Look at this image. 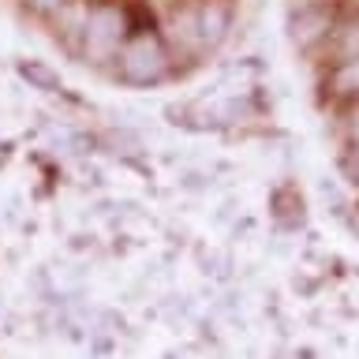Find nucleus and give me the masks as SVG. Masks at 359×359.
<instances>
[{
    "label": "nucleus",
    "mask_w": 359,
    "mask_h": 359,
    "mask_svg": "<svg viewBox=\"0 0 359 359\" xmlns=\"http://www.w3.org/2000/svg\"><path fill=\"white\" fill-rule=\"evenodd\" d=\"M128 38H131L128 11L120 4H112V0H97V4H90V11H86V22H83V34H79L75 53L94 67H112V60L120 56Z\"/></svg>",
    "instance_id": "obj_1"
},
{
    "label": "nucleus",
    "mask_w": 359,
    "mask_h": 359,
    "mask_svg": "<svg viewBox=\"0 0 359 359\" xmlns=\"http://www.w3.org/2000/svg\"><path fill=\"white\" fill-rule=\"evenodd\" d=\"M168 75H172V49L150 30L131 34L112 60V79L123 86H161Z\"/></svg>",
    "instance_id": "obj_2"
},
{
    "label": "nucleus",
    "mask_w": 359,
    "mask_h": 359,
    "mask_svg": "<svg viewBox=\"0 0 359 359\" xmlns=\"http://www.w3.org/2000/svg\"><path fill=\"white\" fill-rule=\"evenodd\" d=\"M337 19H341V11H337V8L292 0L288 15H285V30H288L292 49H296L299 56H307V60H314V64H322L325 53H330L333 34H337Z\"/></svg>",
    "instance_id": "obj_3"
},
{
    "label": "nucleus",
    "mask_w": 359,
    "mask_h": 359,
    "mask_svg": "<svg viewBox=\"0 0 359 359\" xmlns=\"http://www.w3.org/2000/svg\"><path fill=\"white\" fill-rule=\"evenodd\" d=\"M191 19H195V34L202 53H217L229 45L236 30V0H191Z\"/></svg>",
    "instance_id": "obj_4"
},
{
    "label": "nucleus",
    "mask_w": 359,
    "mask_h": 359,
    "mask_svg": "<svg viewBox=\"0 0 359 359\" xmlns=\"http://www.w3.org/2000/svg\"><path fill=\"white\" fill-rule=\"evenodd\" d=\"M318 90L330 105L359 97V60H322L318 64Z\"/></svg>",
    "instance_id": "obj_5"
},
{
    "label": "nucleus",
    "mask_w": 359,
    "mask_h": 359,
    "mask_svg": "<svg viewBox=\"0 0 359 359\" xmlns=\"http://www.w3.org/2000/svg\"><path fill=\"white\" fill-rule=\"evenodd\" d=\"M325 60H359V4L341 11Z\"/></svg>",
    "instance_id": "obj_6"
},
{
    "label": "nucleus",
    "mask_w": 359,
    "mask_h": 359,
    "mask_svg": "<svg viewBox=\"0 0 359 359\" xmlns=\"http://www.w3.org/2000/svg\"><path fill=\"white\" fill-rule=\"evenodd\" d=\"M333 116H337V142L359 146V97H355V101H344V105H337Z\"/></svg>",
    "instance_id": "obj_7"
},
{
    "label": "nucleus",
    "mask_w": 359,
    "mask_h": 359,
    "mask_svg": "<svg viewBox=\"0 0 359 359\" xmlns=\"http://www.w3.org/2000/svg\"><path fill=\"white\" fill-rule=\"evenodd\" d=\"M337 168H341V180H344V184L359 191V146L337 142Z\"/></svg>",
    "instance_id": "obj_8"
},
{
    "label": "nucleus",
    "mask_w": 359,
    "mask_h": 359,
    "mask_svg": "<svg viewBox=\"0 0 359 359\" xmlns=\"http://www.w3.org/2000/svg\"><path fill=\"white\" fill-rule=\"evenodd\" d=\"M22 4H27L30 11H38V15H53V11L60 8L64 0H22Z\"/></svg>",
    "instance_id": "obj_9"
},
{
    "label": "nucleus",
    "mask_w": 359,
    "mask_h": 359,
    "mask_svg": "<svg viewBox=\"0 0 359 359\" xmlns=\"http://www.w3.org/2000/svg\"><path fill=\"white\" fill-rule=\"evenodd\" d=\"M307 4H322V8H337V11H344V8L359 4V0H307Z\"/></svg>",
    "instance_id": "obj_10"
},
{
    "label": "nucleus",
    "mask_w": 359,
    "mask_h": 359,
    "mask_svg": "<svg viewBox=\"0 0 359 359\" xmlns=\"http://www.w3.org/2000/svg\"><path fill=\"white\" fill-rule=\"evenodd\" d=\"M180 4H191V0H180Z\"/></svg>",
    "instance_id": "obj_11"
}]
</instances>
